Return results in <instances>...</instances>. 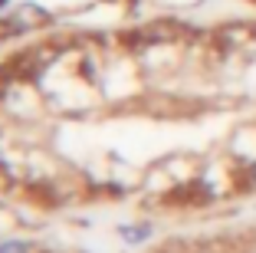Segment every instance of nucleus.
Returning a JSON list of instances; mask_svg holds the SVG:
<instances>
[{
  "mask_svg": "<svg viewBox=\"0 0 256 253\" xmlns=\"http://www.w3.org/2000/svg\"><path fill=\"white\" fill-rule=\"evenodd\" d=\"M148 227H125V230H122V237H125V240H144V237H148Z\"/></svg>",
  "mask_w": 256,
  "mask_h": 253,
  "instance_id": "7ed1b4c3",
  "label": "nucleus"
},
{
  "mask_svg": "<svg viewBox=\"0 0 256 253\" xmlns=\"http://www.w3.org/2000/svg\"><path fill=\"white\" fill-rule=\"evenodd\" d=\"M207 243L204 240H188V237H174V240H164L154 253H204Z\"/></svg>",
  "mask_w": 256,
  "mask_h": 253,
  "instance_id": "f257e3e1",
  "label": "nucleus"
},
{
  "mask_svg": "<svg viewBox=\"0 0 256 253\" xmlns=\"http://www.w3.org/2000/svg\"><path fill=\"white\" fill-rule=\"evenodd\" d=\"M0 253H30V246L23 243V240H7V243L0 246Z\"/></svg>",
  "mask_w": 256,
  "mask_h": 253,
  "instance_id": "20e7f679",
  "label": "nucleus"
},
{
  "mask_svg": "<svg viewBox=\"0 0 256 253\" xmlns=\"http://www.w3.org/2000/svg\"><path fill=\"white\" fill-rule=\"evenodd\" d=\"M10 30H26V27H40V23L46 20V14L40 7H20L14 17H10Z\"/></svg>",
  "mask_w": 256,
  "mask_h": 253,
  "instance_id": "f03ea898",
  "label": "nucleus"
}]
</instances>
